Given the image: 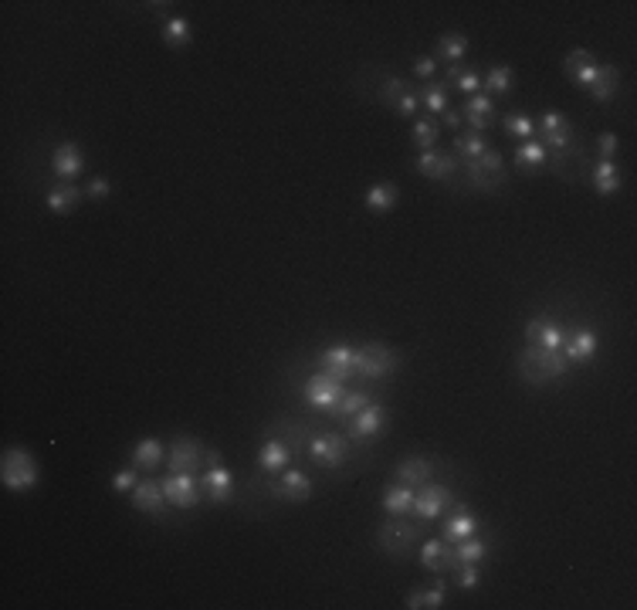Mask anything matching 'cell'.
<instances>
[{"instance_id":"cell-14","label":"cell","mask_w":637,"mask_h":610,"mask_svg":"<svg viewBox=\"0 0 637 610\" xmlns=\"http://www.w3.org/2000/svg\"><path fill=\"white\" fill-rule=\"evenodd\" d=\"M129 502H133V509H139V512H147V516H153L157 522H173V505L166 502V495H163V485H159V478H139V485H136L133 491H129Z\"/></svg>"},{"instance_id":"cell-20","label":"cell","mask_w":637,"mask_h":610,"mask_svg":"<svg viewBox=\"0 0 637 610\" xmlns=\"http://www.w3.org/2000/svg\"><path fill=\"white\" fill-rule=\"evenodd\" d=\"M353 353H357V346H329V349H322L316 357V370H326L329 376H336L339 384H353L357 380V373H353Z\"/></svg>"},{"instance_id":"cell-33","label":"cell","mask_w":637,"mask_h":610,"mask_svg":"<svg viewBox=\"0 0 637 610\" xmlns=\"http://www.w3.org/2000/svg\"><path fill=\"white\" fill-rule=\"evenodd\" d=\"M370 400H373V394L366 390V386L349 384V386H346L343 400H339V407H336V414H332V424H343V421H349V417L363 411Z\"/></svg>"},{"instance_id":"cell-11","label":"cell","mask_w":637,"mask_h":610,"mask_svg":"<svg viewBox=\"0 0 637 610\" xmlns=\"http://www.w3.org/2000/svg\"><path fill=\"white\" fill-rule=\"evenodd\" d=\"M386 421H390V414H386L384 404H380V400H370L363 411L353 414V417L343 421L339 427H343L346 438L353 441V444H373V441L386 431Z\"/></svg>"},{"instance_id":"cell-30","label":"cell","mask_w":637,"mask_h":610,"mask_svg":"<svg viewBox=\"0 0 637 610\" xmlns=\"http://www.w3.org/2000/svg\"><path fill=\"white\" fill-rule=\"evenodd\" d=\"M129 464H136L139 472H157L166 464V452H163V444L159 438H139L136 441L133 454H129Z\"/></svg>"},{"instance_id":"cell-19","label":"cell","mask_w":637,"mask_h":610,"mask_svg":"<svg viewBox=\"0 0 637 610\" xmlns=\"http://www.w3.org/2000/svg\"><path fill=\"white\" fill-rule=\"evenodd\" d=\"M600 336L594 326H566V336H563V357L570 363H590L597 357Z\"/></svg>"},{"instance_id":"cell-45","label":"cell","mask_w":637,"mask_h":610,"mask_svg":"<svg viewBox=\"0 0 637 610\" xmlns=\"http://www.w3.org/2000/svg\"><path fill=\"white\" fill-rule=\"evenodd\" d=\"M139 485V468H119L116 475H112V491H119V495H129V491Z\"/></svg>"},{"instance_id":"cell-27","label":"cell","mask_w":637,"mask_h":610,"mask_svg":"<svg viewBox=\"0 0 637 610\" xmlns=\"http://www.w3.org/2000/svg\"><path fill=\"white\" fill-rule=\"evenodd\" d=\"M444 594H448V577H438L434 586H414L404 607L407 610H438L444 607Z\"/></svg>"},{"instance_id":"cell-40","label":"cell","mask_w":637,"mask_h":610,"mask_svg":"<svg viewBox=\"0 0 637 610\" xmlns=\"http://www.w3.org/2000/svg\"><path fill=\"white\" fill-rule=\"evenodd\" d=\"M438 136H441V122L434 119V116H424V119L414 122L411 139H414V147L421 149V153H427V149L438 147Z\"/></svg>"},{"instance_id":"cell-32","label":"cell","mask_w":637,"mask_h":610,"mask_svg":"<svg viewBox=\"0 0 637 610\" xmlns=\"http://www.w3.org/2000/svg\"><path fill=\"white\" fill-rule=\"evenodd\" d=\"M448 85L441 79H431V81H421L417 85V102H421V109H427V116H441L444 109H448Z\"/></svg>"},{"instance_id":"cell-12","label":"cell","mask_w":637,"mask_h":610,"mask_svg":"<svg viewBox=\"0 0 637 610\" xmlns=\"http://www.w3.org/2000/svg\"><path fill=\"white\" fill-rule=\"evenodd\" d=\"M207 464V448L204 441L194 438V434H176L170 441V452H166V472H190V475H200Z\"/></svg>"},{"instance_id":"cell-43","label":"cell","mask_w":637,"mask_h":610,"mask_svg":"<svg viewBox=\"0 0 637 610\" xmlns=\"http://www.w3.org/2000/svg\"><path fill=\"white\" fill-rule=\"evenodd\" d=\"M502 126H505V133L516 136V139H522V143L536 136V122H532L529 112H505Z\"/></svg>"},{"instance_id":"cell-16","label":"cell","mask_w":637,"mask_h":610,"mask_svg":"<svg viewBox=\"0 0 637 610\" xmlns=\"http://www.w3.org/2000/svg\"><path fill=\"white\" fill-rule=\"evenodd\" d=\"M438 464H441V458H434V454H407V458H400V462L390 468V481L421 489L424 481H431V478L438 475Z\"/></svg>"},{"instance_id":"cell-7","label":"cell","mask_w":637,"mask_h":610,"mask_svg":"<svg viewBox=\"0 0 637 610\" xmlns=\"http://www.w3.org/2000/svg\"><path fill=\"white\" fill-rule=\"evenodd\" d=\"M200 491L211 505H227L234 502V475L231 468L224 464V454L217 448H207V464L200 472Z\"/></svg>"},{"instance_id":"cell-42","label":"cell","mask_w":637,"mask_h":610,"mask_svg":"<svg viewBox=\"0 0 637 610\" xmlns=\"http://www.w3.org/2000/svg\"><path fill=\"white\" fill-rule=\"evenodd\" d=\"M163 41L170 44V48H186L190 41H194V27L186 17H170L166 24H163Z\"/></svg>"},{"instance_id":"cell-34","label":"cell","mask_w":637,"mask_h":610,"mask_svg":"<svg viewBox=\"0 0 637 610\" xmlns=\"http://www.w3.org/2000/svg\"><path fill=\"white\" fill-rule=\"evenodd\" d=\"M468 54V38L461 31H448V34H441L438 44H434V58L438 62H448V65H461Z\"/></svg>"},{"instance_id":"cell-6","label":"cell","mask_w":637,"mask_h":610,"mask_svg":"<svg viewBox=\"0 0 637 610\" xmlns=\"http://www.w3.org/2000/svg\"><path fill=\"white\" fill-rule=\"evenodd\" d=\"M346 394V384H339L336 376H329L326 370H312L302 380V400H306L309 411L322 414V417H329L336 414V407H339V400H343Z\"/></svg>"},{"instance_id":"cell-38","label":"cell","mask_w":637,"mask_h":610,"mask_svg":"<svg viewBox=\"0 0 637 610\" xmlns=\"http://www.w3.org/2000/svg\"><path fill=\"white\" fill-rule=\"evenodd\" d=\"M516 170L522 173H543L546 170V147L536 143V139H526L518 143L516 149Z\"/></svg>"},{"instance_id":"cell-3","label":"cell","mask_w":637,"mask_h":610,"mask_svg":"<svg viewBox=\"0 0 637 610\" xmlns=\"http://www.w3.org/2000/svg\"><path fill=\"white\" fill-rule=\"evenodd\" d=\"M363 71L376 79L373 95H376V102H380V106H386L390 112H397L400 119H414V116L421 112V102H417V85H414V81H407L404 75L390 71V68H363Z\"/></svg>"},{"instance_id":"cell-29","label":"cell","mask_w":637,"mask_h":610,"mask_svg":"<svg viewBox=\"0 0 637 610\" xmlns=\"http://www.w3.org/2000/svg\"><path fill=\"white\" fill-rule=\"evenodd\" d=\"M590 180H594V190H597L600 197H611L621 190V167L613 163V159H594L590 163Z\"/></svg>"},{"instance_id":"cell-2","label":"cell","mask_w":637,"mask_h":610,"mask_svg":"<svg viewBox=\"0 0 637 610\" xmlns=\"http://www.w3.org/2000/svg\"><path fill=\"white\" fill-rule=\"evenodd\" d=\"M512 367H516V376L522 384L546 386V384H553V380H559V376H566L573 363L563 357V349H546V346L526 343V349L516 353Z\"/></svg>"},{"instance_id":"cell-1","label":"cell","mask_w":637,"mask_h":610,"mask_svg":"<svg viewBox=\"0 0 637 610\" xmlns=\"http://www.w3.org/2000/svg\"><path fill=\"white\" fill-rule=\"evenodd\" d=\"M370 444H353V441L346 438L343 427H322L316 424V431L309 434V444H306V458L312 464H318L332 481H339L346 478V464H366L370 462V452H366Z\"/></svg>"},{"instance_id":"cell-17","label":"cell","mask_w":637,"mask_h":610,"mask_svg":"<svg viewBox=\"0 0 637 610\" xmlns=\"http://www.w3.org/2000/svg\"><path fill=\"white\" fill-rule=\"evenodd\" d=\"M417 559H421L424 570L434 573V577H452L454 567H458L454 543H448V539H424V543L417 546Z\"/></svg>"},{"instance_id":"cell-15","label":"cell","mask_w":637,"mask_h":610,"mask_svg":"<svg viewBox=\"0 0 637 610\" xmlns=\"http://www.w3.org/2000/svg\"><path fill=\"white\" fill-rule=\"evenodd\" d=\"M163 485V495L173 509H197L204 502V491H200V478L190 475V472H166L159 478Z\"/></svg>"},{"instance_id":"cell-13","label":"cell","mask_w":637,"mask_h":610,"mask_svg":"<svg viewBox=\"0 0 637 610\" xmlns=\"http://www.w3.org/2000/svg\"><path fill=\"white\" fill-rule=\"evenodd\" d=\"M532 139L543 143L546 149H570L580 136H576V126H573L563 112L546 109L543 116H539V126H536V136H532Z\"/></svg>"},{"instance_id":"cell-10","label":"cell","mask_w":637,"mask_h":610,"mask_svg":"<svg viewBox=\"0 0 637 610\" xmlns=\"http://www.w3.org/2000/svg\"><path fill=\"white\" fill-rule=\"evenodd\" d=\"M417 173L427 176V180H438V184L452 186L458 194H465V186H461V159L454 157L452 149H427L417 157Z\"/></svg>"},{"instance_id":"cell-31","label":"cell","mask_w":637,"mask_h":610,"mask_svg":"<svg viewBox=\"0 0 637 610\" xmlns=\"http://www.w3.org/2000/svg\"><path fill=\"white\" fill-rule=\"evenodd\" d=\"M380 505H384L386 516H411V509H414V489H411V485H397V481H386L384 495H380Z\"/></svg>"},{"instance_id":"cell-37","label":"cell","mask_w":637,"mask_h":610,"mask_svg":"<svg viewBox=\"0 0 637 610\" xmlns=\"http://www.w3.org/2000/svg\"><path fill=\"white\" fill-rule=\"evenodd\" d=\"M441 81H444L448 89L454 85V89H458L461 95H468V99L481 92V75L471 71V68H465V65H448V71H444V79Z\"/></svg>"},{"instance_id":"cell-18","label":"cell","mask_w":637,"mask_h":610,"mask_svg":"<svg viewBox=\"0 0 637 610\" xmlns=\"http://www.w3.org/2000/svg\"><path fill=\"white\" fill-rule=\"evenodd\" d=\"M481 529V519L468 509V502H454L448 512H444V522H441V539L448 543H461L468 536H475Z\"/></svg>"},{"instance_id":"cell-49","label":"cell","mask_w":637,"mask_h":610,"mask_svg":"<svg viewBox=\"0 0 637 610\" xmlns=\"http://www.w3.org/2000/svg\"><path fill=\"white\" fill-rule=\"evenodd\" d=\"M109 194H112V184H109L106 176H95V180H89V186H85V197L89 200H109Z\"/></svg>"},{"instance_id":"cell-22","label":"cell","mask_w":637,"mask_h":610,"mask_svg":"<svg viewBox=\"0 0 637 610\" xmlns=\"http://www.w3.org/2000/svg\"><path fill=\"white\" fill-rule=\"evenodd\" d=\"M85 170V153H81L79 143H62V147H54L52 153V173L58 180H68V184H75V176Z\"/></svg>"},{"instance_id":"cell-35","label":"cell","mask_w":637,"mask_h":610,"mask_svg":"<svg viewBox=\"0 0 637 610\" xmlns=\"http://www.w3.org/2000/svg\"><path fill=\"white\" fill-rule=\"evenodd\" d=\"M485 149H489V136L475 133V129H468V133H454V139H452V153L461 159V163L478 159Z\"/></svg>"},{"instance_id":"cell-44","label":"cell","mask_w":637,"mask_h":610,"mask_svg":"<svg viewBox=\"0 0 637 610\" xmlns=\"http://www.w3.org/2000/svg\"><path fill=\"white\" fill-rule=\"evenodd\" d=\"M448 580H454V586H461V590H475L481 584V570H478V563H458Z\"/></svg>"},{"instance_id":"cell-50","label":"cell","mask_w":637,"mask_h":610,"mask_svg":"<svg viewBox=\"0 0 637 610\" xmlns=\"http://www.w3.org/2000/svg\"><path fill=\"white\" fill-rule=\"evenodd\" d=\"M441 126H448V129H452V133H458V129H461V126H465V116H461V109H444V112H441Z\"/></svg>"},{"instance_id":"cell-46","label":"cell","mask_w":637,"mask_h":610,"mask_svg":"<svg viewBox=\"0 0 637 610\" xmlns=\"http://www.w3.org/2000/svg\"><path fill=\"white\" fill-rule=\"evenodd\" d=\"M475 167L478 170H485V173H505V157L499 153V149H485L481 157L475 159Z\"/></svg>"},{"instance_id":"cell-26","label":"cell","mask_w":637,"mask_h":610,"mask_svg":"<svg viewBox=\"0 0 637 610\" xmlns=\"http://www.w3.org/2000/svg\"><path fill=\"white\" fill-rule=\"evenodd\" d=\"M292 464V452L281 438H265L261 441V452H258V468L265 475H281L285 468Z\"/></svg>"},{"instance_id":"cell-21","label":"cell","mask_w":637,"mask_h":610,"mask_svg":"<svg viewBox=\"0 0 637 610\" xmlns=\"http://www.w3.org/2000/svg\"><path fill=\"white\" fill-rule=\"evenodd\" d=\"M563 336H566V326L556 322L553 316H536L526 322V343H532V346L563 349Z\"/></svg>"},{"instance_id":"cell-5","label":"cell","mask_w":637,"mask_h":610,"mask_svg":"<svg viewBox=\"0 0 637 610\" xmlns=\"http://www.w3.org/2000/svg\"><path fill=\"white\" fill-rule=\"evenodd\" d=\"M421 536H424V522L407 516H386L380 526H376V546L380 553L390 559H411L414 557V546H421Z\"/></svg>"},{"instance_id":"cell-25","label":"cell","mask_w":637,"mask_h":610,"mask_svg":"<svg viewBox=\"0 0 637 610\" xmlns=\"http://www.w3.org/2000/svg\"><path fill=\"white\" fill-rule=\"evenodd\" d=\"M85 200V190L79 184H68V180H58L54 186H48L44 194V207L52 214H71Z\"/></svg>"},{"instance_id":"cell-48","label":"cell","mask_w":637,"mask_h":610,"mask_svg":"<svg viewBox=\"0 0 637 610\" xmlns=\"http://www.w3.org/2000/svg\"><path fill=\"white\" fill-rule=\"evenodd\" d=\"M621 153V139L617 133H600L597 136V159H613Z\"/></svg>"},{"instance_id":"cell-23","label":"cell","mask_w":637,"mask_h":610,"mask_svg":"<svg viewBox=\"0 0 637 610\" xmlns=\"http://www.w3.org/2000/svg\"><path fill=\"white\" fill-rule=\"evenodd\" d=\"M461 116H465V122L475 129V133H489L491 126H495V99L485 92L471 95V99H465V106H461Z\"/></svg>"},{"instance_id":"cell-47","label":"cell","mask_w":637,"mask_h":610,"mask_svg":"<svg viewBox=\"0 0 637 610\" xmlns=\"http://www.w3.org/2000/svg\"><path fill=\"white\" fill-rule=\"evenodd\" d=\"M414 75L421 81H431L438 75V58H434V54H417V58H414Z\"/></svg>"},{"instance_id":"cell-36","label":"cell","mask_w":637,"mask_h":610,"mask_svg":"<svg viewBox=\"0 0 637 610\" xmlns=\"http://www.w3.org/2000/svg\"><path fill=\"white\" fill-rule=\"evenodd\" d=\"M400 200V186L397 184H373L366 194H363V204H366V211L373 214H386L394 211Z\"/></svg>"},{"instance_id":"cell-8","label":"cell","mask_w":637,"mask_h":610,"mask_svg":"<svg viewBox=\"0 0 637 610\" xmlns=\"http://www.w3.org/2000/svg\"><path fill=\"white\" fill-rule=\"evenodd\" d=\"M0 481L4 489L24 495L38 485V462L27 448H7L4 458H0Z\"/></svg>"},{"instance_id":"cell-41","label":"cell","mask_w":637,"mask_h":610,"mask_svg":"<svg viewBox=\"0 0 637 610\" xmlns=\"http://www.w3.org/2000/svg\"><path fill=\"white\" fill-rule=\"evenodd\" d=\"M489 553H491V539H478V532L461 539V543H454L458 563H481V559H489Z\"/></svg>"},{"instance_id":"cell-39","label":"cell","mask_w":637,"mask_h":610,"mask_svg":"<svg viewBox=\"0 0 637 610\" xmlns=\"http://www.w3.org/2000/svg\"><path fill=\"white\" fill-rule=\"evenodd\" d=\"M512 85H516V71L509 65H495L485 71V79H481V92L485 95H509L512 92Z\"/></svg>"},{"instance_id":"cell-24","label":"cell","mask_w":637,"mask_h":610,"mask_svg":"<svg viewBox=\"0 0 637 610\" xmlns=\"http://www.w3.org/2000/svg\"><path fill=\"white\" fill-rule=\"evenodd\" d=\"M597 54L586 52V48H573L566 58H563V71L570 75V81H576L580 89L586 92V85L594 81V75H597Z\"/></svg>"},{"instance_id":"cell-28","label":"cell","mask_w":637,"mask_h":610,"mask_svg":"<svg viewBox=\"0 0 637 610\" xmlns=\"http://www.w3.org/2000/svg\"><path fill=\"white\" fill-rule=\"evenodd\" d=\"M586 92H590V99L600 102V106L617 99V92H621V71H617V65H597V75L586 85Z\"/></svg>"},{"instance_id":"cell-9","label":"cell","mask_w":637,"mask_h":610,"mask_svg":"<svg viewBox=\"0 0 637 610\" xmlns=\"http://www.w3.org/2000/svg\"><path fill=\"white\" fill-rule=\"evenodd\" d=\"M458 502V495H454V489L448 485V481H424L421 489H414V509L411 516L417 519V522H438L452 505Z\"/></svg>"},{"instance_id":"cell-4","label":"cell","mask_w":637,"mask_h":610,"mask_svg":"<svg viewBox=\"0 0 637 610\" xmlns=\"http://www.w3.org/2000/svg\"><path fill=\"white\" fill-rule=\"evenodd\" d=\"M400 367H404V353H397L390 343H363L353 353V373H357L353 384H384Z\"/></svg>"}]
</instances>
